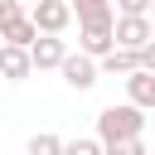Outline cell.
I'll return each mask as SVG.
<instances>
[{
    "label": "cell",
    "mask_w": 155,
    "mask_h": 155,
    "mask_svg": "<svg viewBox=\"0 0 155 155\" xmlns=\"http://www.w3.org/2000/svg\"><path fill=\"white\" fill-rule=\"evenodd\" d=\"M140 131H145V111L131 107V102L97 111V140H102V150L116 145V140H126V136H140Z\"/></svg>",
    "instance_id": "obj_1"
},
{
    "label": "cell",
    "mask_w": 155,
    "mask_h": 155,
    "mask_svg": "<svg viewBox=\"0 0 155 155\" xmlns=\"http://www.w3.org/2000/svg\"><path fill=\"white\" fill-rule=\"evenodd\" d=\"M150 39H155V29L145 15H111V44L116 48H140Z\"/></svg>",
    "instance_id": "obj_2"
},
{
    "label": "cell",
    "mask_w": 155,
    "mask_h": 155,
    "mask_svg": "<svg viewBox=\"0 0 155 155\" xmlns=\"http://www.w3.org/2000/svg\"><path fill=\"white\" fill-rule=\"evenodd\" d=\"M29 24H34L39 34H63V29L73 24V10H68V0H34Z\"/></svg>",
    "instance_id": "obj_3"
},
{
    "label": "cell",
    "mask_w": 155,
    "mask_h": 155,
    "mask_svg": "<svg viewBox=\"0 0 155 155\" xmlns=\"http://www.w3.org/2000/svg\"><path fill=\"white\" fill-rule=\"evenodd\" d=\"M58 73H63V82H68L73 92H87V87L97 82V58H87V53H63Z\"/></svg>",
    "instance_id": "obj_4"
},
{
    "label": "cell",
    "mask_w": 155,
    "mask_h": 155,
    "mask_svg": "<svg viewBox=\"0 0 155 155\" xmlns=\"http://www.w3.org/2000/svg\"><path fill=\"white\" fill-rule=\"evenodd\" d=\"M63 39L58 34H34V44H29V68H58L63 63Z\"/></svg>",
    "instance_id": "obj_5"
},
{
    "label": "cell",
    "mask_w": 155,
    "mask_h": 155,
    "mask_svg": "<svg viewBox=\"0 0 155 155\" xmlns=\"http://www.w3.org/2000/svg\"><path fill=\"white\" fill-rule=\"evenodd\" d=\"M34 68H29V48L19 44H0V82H24Z\"/></svg>",
    "instance_id": "obj_6"
},
{
    "label": "cell",
    "mask_w": 155,
    "mask_h": 155,
    "mask_svg": "<svg viewBox=\"0 0 155 155\" xmlns=\"http://www.w3.org/2000/svg\"><path fill=\"white\" fill-rule=\"evenodd\" d=\"M126 92H131V107L150 111V107H155V73H150V68H131V73H126Z\"/></svg>",
    "instance_id": "obj_7"
},
{
    "label": "cell",
    "mask_w": 155,
    "mask_h": 155,
    "mask_svg": "<svg viewBox=\"0 0 155 155\" xmlns=\"http://www.w3.org/2000/svg\"><path fill=\"white\" fill-rule=\"evenodd\" d=\"M111 48V24H78V53L102 58Z\"/></svg>",
    "instance_id": "obj_8"
},
{
    "label": "cell",
    "mask_w": 155,
    "mask_h": 155,
    "mask_svg": "<svg viewBox=\"0 0 155 155\" xmlns=\"http://www.w3.org/2000/svg\"><path fill=\"white\" fill-rule=\"evenodd\" d=\"M78 24H111V0H68Z\"/></svg>",
    "instance_id": "obj_9"
},
{
    "label": "cell",
    "mask_w": 155,
    "mask_h": 155,
    "mask_svg": "<svg viewBox=\"0 0 155 155\" xmlns=\"http://www.w3.org/2000/svg\"><path fill=\"white\" fill-rule=\"evenodd\" d=\"M97 63H102L97 73H111V78H126V73L136 68V48H116V44H111V48H107V53H102Z\"/></svg>",
    "instance_id": "obj_10"
},
{
    "label": "cell",
    "mask_w": 155,
    "mask_h": 155,
    "mask_svg": "<svg viewBox=\"0 0 155 155\" xmlns=\"http://www.w3.org/2000/svg\"><path fill=\"white\" fill-rule=\"evenodd\" d=\"M34 34H39V29L29 24V15H19V19H15V24L0 34V39H5V44H19V48H29V44H34Z\"/></svg>",
    "instance_id": "obj_11"
},
{
    "label": "cell",
    "mask_w": 155,
    "mask_h": 155,
    "mask_svg": "<svg viewBox=\"0 0 155 155\" xmlns=\"http://www.w3.org/2000/svg\"><path fill=\"white\" fill-rule=\"evenodd\" d=\"M29 155H63V140H58L53 131H39V136L29 140Z\"/></svg>",
    "instance_id": "obj_12"
},
{
    "label": "cell",
    "mask_w": 155,
    "mask_h": 155,
    "mask_svg": "<svg viewBox=\"0 0 155 155\" xmlns=\"http://www.w3.org/2000/svg\"><path fill=\"white\" fill-rule=\"evenodd\" d=\"M63 155H107V150H102V140L78 136V140H63Z\"/></svg>",
    "instance_id": "obj_13"
},
{
    "label": "cell",
    "mask_w": 155,
    "mask_h": 155,
    "mask_svg": "<svg viewBox=\"0 0 155 155\" xmlns=\"http://www.w3.org/2000/svg\"><path fill=\"white\" fill-rule=\"evenodd\" d=\"M107 155H145V140H140V136H126V140L107 145Z\"/></svg>",
    "instance_id": "obj_14"
},
{
    "label": "cell",
    "mask_w": 155,
    "mask_h": 155,
    "mask_svg": "<svg viewBox=\"0 0 155 155\" xmlns=\"http://www.w3.org/2000/svg\"><path fill=\"white\" fill-rule=\"evenodd\" d=\"M19 15H24V5H19V0H0V34H5Z\"/></svg>",
    "instance_id": "obj_15"
},
{
    "label": "cell",
    "mask_w": 155,
    "mask_h": 155,
    "mask_svg": "<svg viewBox=\"0 0 155 155\" xmlns=\"http://www.w3.org/2000/svg\"><path fill=\"white\" fill-rule=\"evenodd\" d=\"M116 10H121V15H145L150 0H116Z\"/></svg>",
    "instance_id": "obj_16"
}]
</instances>
